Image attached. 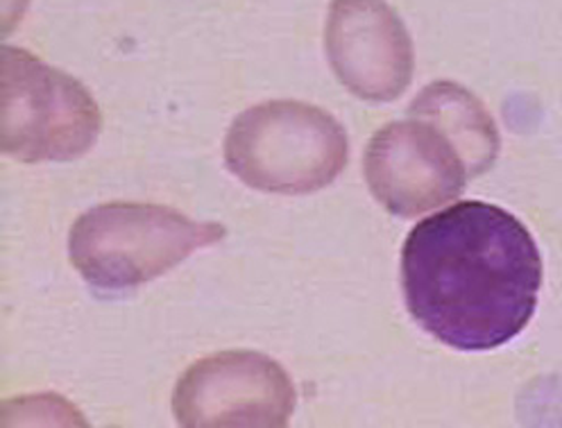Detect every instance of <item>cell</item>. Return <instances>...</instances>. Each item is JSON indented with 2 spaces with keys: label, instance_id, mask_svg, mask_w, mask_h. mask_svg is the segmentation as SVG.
Wrapping results in <instances>:
<instances>
[{
  "label": "cell",
  "instance_id": "cell-1",
  "mask_svg": "<svg viewBox=\"0 0 562 428\" xmlns=\"http://www.w3.org/2000/svg\"><path fill=\"white\" fill-rule=\"evenodd\" d=\"M402 281L422 329L451 349L490 351L533 319L542 257L531 232L506 209L459 202L408 234Z\"/></svg>",
  "mask_w": 562,
  "mask_h": 428
},
{
  "label": "cell",
  "instance_id": "cell-2",
  "mask_svg": "<svg viewBox=\"0 0 562 428\" xmlns=\"http://www.w3.org/2000/svg\"><path fill=\"white\" fill-rule=\"evenodd\" d=\"M225 238L218 223H195L159 204L112 202L78 218L68 255L87 283L100 291H132Z\"/></svg>",
  "mask_w": 562,
  "mask_h": 428
},
{
  "label": "cell",
  "instance_id": "cell-3",
  "mask_svg": "<svg viewBox=\"0 0 562 428\" xmlns=\"http://www.w3.org/2000/svg\"><path fill=\"white\" fill-rule=\"evenodd\" d=\"M349 143L342 125L297 100H270L243 112L227 132L225 161L243 184L279 195H306L342 172Z\"/></svg>",
  "mask_w": 562,
  "mask_h": 428
},
{
  "label": "cell",
  "instance_id": "cell-4",
  "mask_svg": "<svg viewBox=\"0 0 562 428\" xmlns=\"http://www.w3.org/2000/svg\"><path fill=\"white\" fill-rule=\"evenodd\" d=\"M3 153L23 161H74L98 140L102 116L91 93L27 50L3 46Z\"/></svg>",
  "mask_w": 562,
  "mask_h": 428
},
{
  "label": "cell",
  "instance_id": "cell-5",
  "mask_svg": "<svg viewBox=\"0 0 562 428\" xmlns=\"http://www.w3.org/2000/svg\"><path fill=\"white\" fill-rule=\"evenodd\" d=\"M295 410L286 370L257 351H223L191 365L172 392V413L189 428H281Z\"/></svg>",
  "mask_w": 562,
  "mask_h": 428
},
{
  "label": "cell",
  "instance_id": "cell-6",
  "mask_svg": "<svg viewBox=\"0 0 562 428\" xmlns=\"http://www.w3.org/2000/svg\"><path fill=\"white\" fill-rule=\"evenodd\" d=\"M366 180L376 202L397 218H417L461 198L470 180L451 140L411 119L381 127L366 150Z\"/></svg>",
  "mask_w": 562,
  "mask_h": 428
},
{
  "label": "cell",
  "instance_id": "cell-7",
  "mask_svg": "<svg viewBox=\"0 0 562 428\" xmlns=\"http://www.w3.org/2000/svg\"><path fill=\"white\" fill-rule=\"evenodd\" d=\"M325 48L336 78L361 100H397L413 80V42L385 0H331Z\"/></svg>",
  "mask_w": 562,
  "mask_h": 428
},
{
  "label": "cell",
  "instance_id": "cell-8",
  "mask_svg": "<svg viewBox=\"0 0 562 428\" xmlns=\"http://www.w3.org/2000/svg\"><path fill=\"white\" fill-rule=\"evenodd\" d=\"M408 116L442 132L459 150L470 177L495 166L502 148L497 125L483 102L465 87L449 80L429 85L411 102Z\"/></svg>",
  "mask_w": 562,
  "mask_h": 428
}]
</instances>
